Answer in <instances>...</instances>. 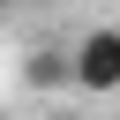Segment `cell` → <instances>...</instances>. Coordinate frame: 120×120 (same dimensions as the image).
I'll return each instance as SVG.
<instances>
[{
  "label": "cell",
  "instance_id": "7a4b0ae2",
  "mask_svg": "<svg viewBox=\"0 0 120 120\" xmlns=\"http://www.w3.org/2000/svg\"><path fill=\"white\" fill-rule=\"evenodd\" d=\"M22 82L30 90H75V45H30L22 52Z\"/></svg>",
  "mask_w": 120,
  "mask_h": 120
},
{
  "label": "cell",
  "instance_id": "6da1fadb",
  "mask_svg": "<svg viewBox=\"0 0 120 120\" xmlns=\"http://www.w3.org/2000/svg\"><path fill=\"white\" fill-rule=\"evenodd\" d=\"M75 90H82V98H112V90H120V30L75 38Z\"/></svg>",
  "mask_w": 120,
  "mask_h": 120
}]
</instances>
